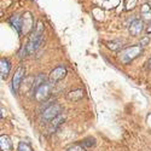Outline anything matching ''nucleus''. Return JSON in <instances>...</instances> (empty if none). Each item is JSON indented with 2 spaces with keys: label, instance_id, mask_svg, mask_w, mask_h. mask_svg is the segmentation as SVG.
I'll return each mask as SVG.
<instances>
[{
  "label": "nucleus",
  "instance_id": "nucleus-1",
  "mask_svg": "<svg viewBox=\"0 0 151 151\" xmlns=\"http://www.w3.org/2000/svg\"><path fill=\"white\" fill-rule=\"evenodd\" d=\"M42 39H44V24H42V22H37V26H36L34 33L30 35L29 41L26 45L28 55L34 53L36 50L40 47V45L42 42Z\"/></svg>",
  "mask_w": 151,
  "mask_h": 151
},
{
  "label": "nucleus",
  "instance_id": "nucleus-2",
  "mask_svg": "<svg viewBox=\"0 0 151 151\" xmlns=\"http://www.w3.org/2000/svg\"><path fill=\"white\" fill-rule=\"evenodd\" d=\"M143 53V47L142 46H131L122 50L119 53V59L123 64H128L129 62H132L133 59L138 58Z\"/></svg>",
  "mask_w": 151,
  "mask_h": 151
},
{
  "label": "nucleus",
  "instance_id": "nucleus-3",
  "mask_svg": "<svg viewBox=\"0 0 151 151\" xmlns=\"http://www.w3.org/2000/svg\"><path fill=\"white\" fill-rule=\"evenodd\" d=\"M62 112V106L59 104H53V105H50L48 108H46L42 111V120L45 122H50V121H53L55 119H57Z\"/></svg>",
  "mask_w": 151,
  "mask_h": 151
},
{
  "label": "nucleus",
  "instance_id": "nucleus-4",
  "mask_svg": "<svg viewBox=\"0 0 151 151\" xmlns=\"http://www.w3.org/2000/svg\"><path fill=\"white\" fill-rule=\"evenodd\" d=\"M51 90H52V83L51 82H45L41 85L35 92V99L37 102H44L50 96H51Z\"/></svg>",
  "mask_w": 151,
  "mask_h": 151
},
{
  "label": "nucleus",
  "instance_id": "nucleus-5",
  "mask_svg": "<svg viewBox=\"0 0 151 151\" xmlns=\"http://www.w3.org/2000/svg\"><path fill=\"white\" fill-rule=\"evenodd\" d=\"M65 75H67V69H65V67L59 65V67L55 68L51 73H50V82H51L52 85H55L56 82L60 81L62 79H64Z\"/></svg>",
  "mask_w": 151,
  "mask_h": 151
},
{
  "label": "nucleus",
  "instance_id": "nucleus-6",
  "mask_svg": "<svg viewBox=\"0 0 151 151\" xmlns=\"http://www.w3.org/2000/svg\"><path fill=\"white\" fill-rule=\"evenodd\" d=\"M24 74H26V69H24V67H19L17 69V71L15 73L14 79H12V88H14L15 92L18 91L21 82H22V79L24 78Z\"/></svg>",
  "mask_w": 151,
  "mask_h": 151
},
{
  "label": "nucleus",
  "instance_id": "nucleus-7",
  "mask_svg": "<svg viewBox=\"0 0 151 151\" xmlns=\"http://www.w3.org/2000/svg\"><path fill=\"white\" fill-rule=\"evenodd\" d=\"M143 30V22L140 19H134L129 26V33L132 36H138Z\"/></svg>",
  "mask_w": 151,
  "mask_h": 151
},
{
  "label": "nucleus",
  "instance_id": "nucleus-8",
  "mask_svg": "<svg viewBox=\"0 0 151 151\" xmlns=\"http://www.w3.org/2000/svg\"><path fill=\"white\" fill-rule=\"evenodd\" d=\"M33 28V19H32V16L29 12H27L24 17L22 18V32L24 34H27L30 29Z\"/></svg>",
  "mask_w": 151,
  "mask_h": 151
},
{
  "label": "nucleus",
  "instance_id": "nucleus-9",
  "mask_svg": "<svg viewBox=\"0 0 151 151\" xmlns=\"http://www.w3.org/2000/svg\"><path fill=\"white\" fill-rule=\"evenodd\" d=\"M10 69H11V64L7 59H1L0 62V74H1V79L5 80L7 76H9V73H10Z\"/></svg>",
  "mask_w": 151,
  "mask_h": 151
},
{
  "label": "nucleus",
  "instance_id": "nucleus-10",
  "mask_svg": "<svg viewBox=\"0 0 151 151\" xmlns=\"http://www.w3.org/2000/svg\"><path fill=\"white\" fill-rule=\"evenodd\" d=\"M45 82H46V76H45V75L39 74L37 76H35V78H34V81H33V85H32V92L35 93L36 90L39 88L41 85H44Z\"/></svg>",
  "mask_w": 151,
  "mask_h": 151
},
{
  "label": "nucleus",
  "instance_id": "nucleus-11",
  "mask_svg": "<svg viewBox=\"0 0 151 151\" xmlns=\"http://www.w3.org/2000/svg\"><path fill=\"white\" fill-rule=\"evenodd\" d=\"M0 147L1 151H12V143L7 135H1L0 137Z\"/></svg>",
  "mask_w": 151,
  "mask_h": 151
},
{
  "label": "nucleus",
  "instance_id": "nucleus-12",
  "mask_svg": "<svg viewBox=\"0 0 151 151\" xmlns=\"http://www.w3.org/2000/svg\"><path fill=\"white\" fill-rule=\"evenodd\" d=\"M10 23H11V26L15 28V30L17 32V34H21L22 33V18L17 15L15 16H12L10 18Z\"/></svg>",
  "mask_w": 151,
  "mask_h": 151
},
{
  "label": "nucleus",
  "instance_id": "nucleus-13",
  "mask_svg": "<svg viewBox=\"0 0 151 151\" xmlns=\"http://www.w3.org/2000/svg\"><path fill=\"white\" fill-rule=\"evenodd\" d=\"M82 97H83L82 90H75V91H71L68 93V99L73 100V102H78V100H80Z\"/></svg>",
  "mask_w": 151,
  "mask_h": 151
},
{
  "label": "nucleus",
  "instance_id": "nucleus-14",
  "mask_svg": "<svg viewBox=\"0 0 151 151\" xmlns=\"http://www.w3.org/2000/svg\"><path fill=\"white\" fill-rule=\"evenodd\" d=\"M140 12H142V16H143V18L145 21H150L151 19V7L147 4H145V5L142 6Z\"/></svg>",
  "mask_w": 151,
  "mask_h": 151
},
{
  "label": "nucleus",
  "instance_id": "nucleus-15",
  "mask_svg": "<svg viewBox=\"0 0 151 151\" xmlns=\"http://www.w3.org/2000/svg\"><path fill=\"white\" fill-rule=\"evenodd\" d=\"M17 151H33V149H32V146H30L28 143L21 142V143L18 144V150H17Z\"/></svg>",
  "mask_w": 151,
  "mask_h": 151
},
{
  "label": "nucleus",
  "instance_id": "nucleus-16",
  "mask_svg": "<svg viewBox=\"0 0 151 151\" xmlns=\"http://www.w3.org/2000/svg\"><path fill=\"white\" fill-rule=\"evenodd\" d=\"M94 144H96V139H94V138H88V139H86V140L82 142V145L85 147H91Z\"/></svg>",
  "mask_w": 151,
  "mask_h": 151
},
{
  "label": "nucleus",
  "instance_id": "nucleus-17",
  "mask_svg": "<svg viewBox=\"0 0 151 151\" xmlns=\"http://www.w3.org/2000/svg\"><path fill=\"white\" fill-rule=\"evenodd\" d=\"M106 46L111 50H119L121 47V42L120 41H111V42H106Z\"/></svg>",
  "mask_w": 151,
  "mask_h": 151
},
{
  "label": "nucleus",
  "instance_id": "nucleus-18",
  "mask_svg": "<svg viewBox=\"0 0 151 151\" xmlns=\"http://www.w3.org/2000/svg\"><path fill=\"white\" fill-rule=\"evenodd\" d=\"M67 151H86V149H85V146L82 144H76V145L69 147Z\"/></svg>",
  "mask_w": 151,
  "mask_h": 151
},
{
  "label": "nucleus",
  "instance_id": "nucleus-19",
  "mask_svg": "<svg viewBox=\"0 0 151 151\" xmlns=\"http://www.w3.org/2000/svg\"><path fill=\"white\" fill-rule=\"evenodd\" d=\"M149 41H150V37L149 36H145V37H143V39L140 40V45L142 46H146L149 44Z\"/></svg>",
  "mask_w": 151,
  "mask_h": 151
},
{
  "label": "nucleus",
  "instance_id": "nucleus-20",
  "mask_svg": "<svg viewBox=\"0 0 151 151\" xmlns=\"http://www.w3.org/2000/svg\"><path fill=\"white\" fill-rule=\"evenodd\" d=\"M147 69H151V58L147 60Z\"/></svg>",
  "mask_w": 151,
  "mask_h": 151
},
{
  "label": "nucleus",
  "instance_id": "nucleus-21",
  "mask_svg": "<svg viewBox=\"0 0 151 151\" xmlns=\"http://www.w3.org/2000/svg\"><path fill=\"white\" fill-rule=\"evenodd\" d=\"M146 32H147V34H150V33H151V24H150V26L147 27V29H146Z\"/></svg>",
  "mask_w": 151,
  "mask_h": 151
}]
</instances>
